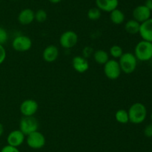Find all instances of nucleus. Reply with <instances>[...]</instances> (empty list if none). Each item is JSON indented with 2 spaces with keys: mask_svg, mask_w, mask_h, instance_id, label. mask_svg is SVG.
I'll return each mask as SVG.
<instances>
[{
  "mask_svg": "<svg viewBox=\"0 0 152 152\" xmlns=\"http://www.w3.org/2000/svg\"><path fill=\"white\" fill-rule=\"evenodd\" d=\"M8 39V34L4 28L0 26V45H4Z\"/></svg>",
  "mask_w": 152,
  "mask_h": 152,
  "instance_id": "24",
  "label": "nucleus"
},
{
  "mask_svg": "<svg viewBox=\"0 0 152 152\" xmlns=\"http://www.w3.org/2000/svg\"><path fill=\"white\" fill-rule=\"evenodd\" d=\"M139 34L142 40L152 43V18L140 23Z\"/></svg>",
  "mask_w": 152,
  "mask_h": 152,
  "instance_id": "12",
  "label": "nucleus"
},
{
  "mask_svg": "<svg viewBox=\"0 0 152 152\" xmlns=\"http://www.w3.org/2000/svg\"><path fill=\"white\" fill-rule=\"evenodd\" d=\"M0 152H20V151H19V150L18 149V148L13 147V146L7 145L4 146V147L1 148V151Z\"/></svg>",
  "mask_w": 152,
  "mask_h": 152,
  "instance_id": "26",
  "label": "nucleus"
},
{
  "mask_svg": "<svg viewBox=\"0 0 152 152\" xmlns=\"http://www.w3.org/2000/svg\"><path fill=\"white\" fill-rule=\"evenodd\" d=\"M13 1H17V0H13Z\"/></svg>",
  "mask_w": 152,
  "mask_h": 152,
  "instance_id": "34",
  "label": "nucleus"
},
{
  "mask_svg": "<svg viewBox=\"0 0 152 152\" xmlns=\"http://www.w3.org/2000/svg\"><path fill=\"white\" fill-rule=\"evenodd\" d=\"M78 35L73 31H66L61 34L59 44L62 48L70 49L74 48L78 43Z\"/></svg>",
  "mask_w": 152,
  "mask_h": 152,
  "instance_id": "8",
  "label": "nucleus"
},
{
  "mask_svg": "<svg viewBox=\"0 0 152 152\" xmlns=\"http://www.w3.org/2000/svg\"><path fill=\"white\" fill-rule=\"evenodd\" d=\"M144 135L148 138H152V122L148 124L144 128Z\"/></svg>",
  "mask_w": 152,
  "mask_h": 152,
  "instance_id": "25",
  "label": "nucleus"
},
{
  "mask_svg": "<svg viewBox=\"0 0 152 152\" xmlns=\"http://www.w3.org/2000/svg\"><path fill=\"white\" fill-rule=\"evenodd\" d=\"M109 53L110 55L113 58V59L117 60L119 59L124 52H123V49H122L121 46H118V45H114L110 48Z\"/></svg>",
  "mask_w": 152,
  "mask_h": 152,
  "instance_id": "21",
  "label": "nucleus"
},
{
  "mask_svg": "<svg viewBox=\"0 0 152 152\" xmlns=\"http://www.w3.org/2000/svg\"><path fill=\"white\" fill-rule=\"evenodd\" d=\"M87 16L90 20H98L101 17V10L96 7H91L88 10Z\"/></svg>",
  "mask_w": 152,
  "mask_h": 152,
  "instance_id": "22",
  "label": "nucleus"
},
{
  "mask_svg": "<svg viewBox=\"0 0 152 152\" xmlns=\"http://www.w3.org/2000/svg\"><path fill=\"white\" fill-rule=\"evenodd\" d=\"M39 105L36 100L28 98L21 103L19 110L23 116H34L38 110Z\"/></svg>",
  "mask_w": 152,
  "mask_h": 152,
  "instance_id": "9",
  "label": "nucleus"
},
{
  "mask_svg": "<svg viewBox=\"0 0 152 152\" xmlns=\"http://www.w3.org/2000/svg\"><path fill=\"white\" fill-rule=\"evenodd\" d=\"M48 1L52 4H58V3L61 2L62 0H48Z\"/></svg>",
  "mask_w": 152,
  "mask_h": 152,
  "instance_id": "31",
  "label": "nucleus"
},
{
  "mask_svg": "<svg viewBox=\"0 0 152 152\" xmlns=\"http://www.w3.org/2000/svg\"><path fill=\"white\" fill-rule=\"evenodd\" d=\"M132 16L134 20L142 23L151 17V11L145 4H140L134 7L132 11Z\"/></svg>",
  "mask_w": 152,
  "mask_h": 152,
  "instance_id": "10",
  "label": "nucleus"
},
{
  "mask_svg": "<svg viewBox=\"0 0 152 152\" xmlns=\"http://www.w3.org/2000/svg\"><path fill=\"white\" fill-rule=\"evenodd\" d=\"M140 28V23L137 21L134 20V19L127 21L125 24V30L126 32L132 35L139 34Z\"/></svg>",
  "mask_w": 152,
  "mask_h": 152,
  "instance_id": "18",
  "label": "nucleus"
},
{
  "mask_svg": "<svg viewBox=\"0 0 152 152\" xmlns=\"http://www.w3.org/2000/svg\"><path fill=\"white\" fill-rule=\"evenodd\" d=\"M144 4L152 12V0H145Z\"/></svg>",
  "mask_w": 152,
  "mask_h": 152,
  "instance_id": "29",
  "label": "nucleus"
},
{
  "mask_svg": "<svg viewBox=\"0 0 152 152\" xmlns=\"http://www.w3.org/2000/svg\"><path fill=\"white\" fill-rule=\"evenodd\" d=\"M150 118H151V122H152V112L151 113V116H150Z\"/></svg>",
  "mask_w": 152,
  "mask_h": 152,
  "instance_id": "32",
  "label": "nucleus"
},
{
  "mask_svg": "<svg viewBox=\"0 0 152 152\" xmlns=\"http://www.w3.org/2000/svg\"><path fill=\"white\" fill-rule=\"evenodd\" d=\"M129 122L134 125L142 123L147 117V108L142 103L136 102L131 105L128 110Z\"/></svg>",
  "mask_w": 152,
  "mask_h": 152,
  "instance_id": "1",
  "label": "nucleus"
},
{
  "mask_svg": "<svg viewBox=\"0 0 152 152\" xmlns=\"http://www.w3.org/2000/svg\"><path fill=\"white\" fill-rule=\"evenodd\" d=\"M72 66L74 69L79 73H84L89 69V63L84 57L75 56L72 60Z\"/></svg>",
  "mask_w": 152,
  "mask_h": 152,
  "instance_id": "14",
  "label": "nucleus"
},
{
  "mask_svg": "<svg viewBox=\"0 0 152 152\" xmlns=\"http://www.w3.org/2000/svg\"><path fill=\"white\" fill-rule=\"evenodd\" d=\"M137 59L134 53L124 52L119 58V63L123 72L126 74H131L136 70L137 66Z\"/></svg>",
  "mask_w": 152,
  "mask_h": 152,
  "instance_id": "3",
  "label": "nucleus"
},
{
  "mask_svg": "<svg viewBox=\"0 0 152 152\" xmlns=\"http://www.w3.org/2000/svg\"><path fill=\"white\" fill-rule=\"evenodd\" d=\"M137 61L146 62L152 60V43L141 40L134 48V53Z\"/></svg>",
  "mask_w": 152,
  "mask_h": 152,
  "instance_id": "2",
  "label": "nucleus"
},
{
  "mask_svg": "<svg viewBox=\"0 0 152 152\" xmlns=\"http://www.w3.org/2000/svg\"><path fill=\"white\" fill-rule=\"evenodd\" d=\"M6 56H7V52L5 49L3 45H0V65L5 61Z\"/></svg>",
  "mask_w": 152,
  "mask_h": 152,
  "instance_id": "27",
  "label": "nucleus"
},
{
  "mask_svg": "<svg viewBox=\"0 0 152 152\" xmlns=\"http://www.w3.org/2000/svg\"><path fill=\"white\" fill-rule=\"evenodd\" d=\"M96 7L101 11L110 13L114 9L118 8L119 0H96Z\"/></svg>",
  "mask_w": 152,
  "mask_h": 152,
  "instance_id": "15",
  "label": "nucleus"
},
{
  "mask_svg": "<svg viewBox=\"0 0 152 152\" xmlns=\"http://www.w3.org/2000/svg\"><path fill=\"white\" fill-rule=\"evenodd\" d=\"M48 18V13L43 9H39L35 12V20L39 23H42L46 21Z\"/></svg>",
  "mask_w": 152,
  "mask_h": 152,
  "instance_id": "23",
  "label": "nucleus"
},
{
  "mask_svg": "<svg viewBox=\"0 0 152 152\" xmlns=\"http://www.w3.org/2000/svg\"><path fill=\"white\" fill-rule=\"evenodd\" d=\"M103 66L104 74L110 80H116L121 75L122 70L117 60L109 59Z\"/></svg>",
  "mask_w": 152,
  "mask_h": 152,
  "instance_id": "4",
  "label": "nucleus"
},
{
  "mask_svg": "<svg viewBox=\"0 0 152 152\" xmlns=\"http://www.w3.org/2000/svg\"><path fill=\"white\" fill-rule=\"evenodd\" d=\"M12 47L16 52H27L32 47V40L28 36L18 35L13 38L12 41Z\"/></svg>",
  "mask_w": 152,
  "mask_h": 152,
  "instance_id": "7",
  "label": "nucleus"
},
{
  "mask_svg": "<svg viewBox=\"0 0 152 152\" xmlns=\"http://www.w3.org/2000/svg\"><path fill=\"white\" fill-rule=\"evenodd\" d=\"M59 57V49L54 45L48 46L43 50L42 58L45 62L52 63L56 61Z\"/></svg>",
  "mask_w": 152,
  "mask_h": 152,
  "instance_id": "16",
  "label": "nucleus"
},
{
  "mask_svg": "<svg viewBox=\"0 0 152 152\" xmlns=\"http://www.w3.org/2000/svg\"><path fill=\"white\" fill-rule=\"evenodd\" d=\"M93 57L95 62L100 65H104L109 60V55L108 54V52L102 49L95 51L93 54Z\"/></svg>",
  "mask_w": 152,
  "mask_h": 152,
  "instance_id": "19",
  "label": "nucleus"
},
{
  "mask_svg": "<svg viewBox=\"0 0 152 152\" xmlns=\"http://www.w3.org/2000/svg\"><path fill=\"white\" fill-rule=\"evenodd\" d=\"M0 5H1V1H0Z\"/></svg>",
  "mask_w": 152,
  "mask_h": 152,
  "instance_id": "33",
  "label": "nucleus"
},
{
  "mask_svg": "<svg viewBox=\"0 0 152 152\" xmlns=\"http://www.w3.org/2000/svg\"><path fill=\"white\" fill-rule=\"evenodd\" d=\"M26 136L20 131V130H13L9 133L7 137V142L9 145L13 147H19L23 144L25 140Z\"/></svg>",
  "mask_w": 152,
  "mask_h": 152,
  "instance_id": "11",
  "label": "nucleus"
},
{
  "mask_svg": "<svg viewBox=\"0 0 152 152\" xmlns=\"http://www.w3.org/2000/svg\"><path fill=\"white\" fill-rule=\"evenodd\" d=\"M17 19L21 25H30L35 20V12L31 8L23 9L19 12Z\"/></svg>",
  "mask_w": 152,
  "mask_h": 152,
  "instance_id": "13",
  "label": "nucleus"
},
{
  "mask_svg": "<svg viewBox=\"0 0 152 152\" xmlns=\"http://www.w3.org/2000/svg\"><path fill=\"white\" fill-rule=\"evenodd\" d=\"M27 145L32 149H41L45 146L46 143V139L44 134L39 131L33 132L29 135L26 136Z\"/></svg>",
  "mask_w": 152,
  "mask_h": 152,
  "instance_id": "6",
  "label": "nucleus"
},
{
  "mask_svg": "<svg viewBox=\"0 0 152 152\" xmlns=\"http://www.w3.org/2000/svg\"><path fill=\"white\" fill-rule=\"evenodd\" d=\"M39 122L34 116H23L19 122V130L25 136L38 131Z\"/></svg>",
  "mask_w": 152,
  "mask_h": 152,
  "instance_id": "5",
  "label": "nucleus"
},
{
  "mask_svg": "<svg viewBox=\"0 0 152 152\" xmlns=\"http://www.w3.org/2000/svg\"><path fill=\"white\" fill-rule=\"evenodd\" d=\"M3 134H4V126H3L2 124L0 122V137L2 136Z\"/></svg>",
  "mask_w": 152,
  "mask_h": 152,
  "instance_id": "30",
  "label": "nucleus"
},
{
  "mask_svg": "<svg viewBox=\"0 0 152 152\" xmlns=\"http://www.w3.org/2000/svg\"><path fill=\"white\" fill-rule=\"evenodd\" d=\"M93 54H94L93 49H92L91 47H90V46H86V47L83 49V57H84L85 58L87 59L88 58H89V57H90L91 55H93Z\"/></svg>",
  "mask_w": 152,
  "mask_h": 152,
  "instance_id": "28",
  "label": "nucleus"
},
{
  "mask_svg": "<svg viewBox=\"0 0 152 152\" xmlns=\"http://www.w3.org/2000/svg\"><path fill=\"white\" fill-rule=\"evenodd\" d=\"M125 19V13L120 9L116 8L110 12V19L114 25H121L124 22Z\"/></svg>",
  "mask_w": 152,
  "mask_h": 152,
  "instance_id": "17",
  "label": "nucleus"
},
{
  "mask_svg": "<svg viewBox=\"0 0 152 152\" xmlns=\"http://www.w3.org/2000/svg\"><path fill=\"white\" fill-rule=\"evenodd\" d=\"M115 119L117 122L120 124H127L129 122V116L128 110L124 109L118 110L115 113Z\"/></svg>",
  "mask_w": 152,
  "mask_h": 152,
  "instance_id": "20",
  "label": "nucleus"
}]
</instances>
